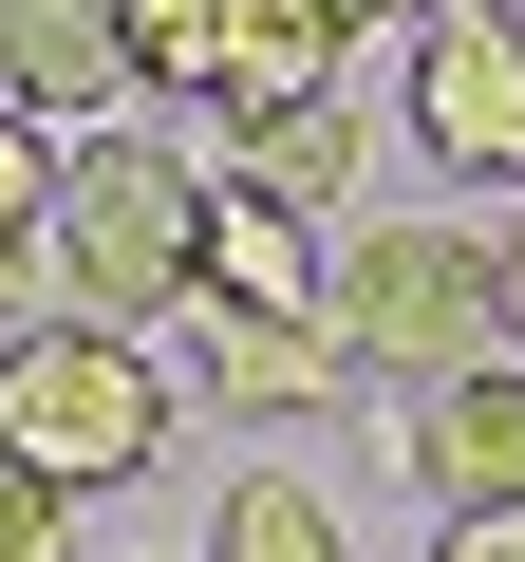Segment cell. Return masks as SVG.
Listing matches in <instances>:
<instances>
[{
    "mask_svg": "<svg viewBox=\"0 0 525 562\" xmlns=\"http://www.w3.org/2000/svg\"><path fill=\"white\" fill-rule=\"evenodd\" d=\"M188 225H206V169L169 132H94L76 188H57V301L94 338H150L169 301H206V281H188Z\"/></svg>",
    "mask_w": 525,
    "mask_h": 562,
    "instance_id": "cell-1",
    "label": "cell"
},
{
    "mask_svg": "<svg viewBox=\"0 0 525 562\" xmlns=\"http://www.w3.org/2000/svg\"><path fill=\"white\" fill-rule=\"evenodd\" d=\"M338 357L357 375H488L506 357V262L469 225H357L338 244Z\"/></svg>",
    "mask_w": 525,
    "mask_h": 562,
    "instance_id": "cell-2",
    "label": "cell"
},
{
    "mask_svg": "<svg viewBox=\"0 0 525 562\" xmlns=\"http://www.w3.org/2000/svg\"><path fill=\"white\" fill-rule=\"evenodd\" d=\"M0 450H38L57 487H132L169 450V357L150 338H94V319L0 338Z\"/></svg>",
    "mask_w": 525,
    "mask_h": 562,
    "instance_id": "cell-3",
    "label": "cell"
},
{
    "mask_svg": "<svg viewBox=\"0 0 525 562\" xmlns=\"http://www.w3.org/2000/svg\"><path fill=\"white\" fill-rule=\"evenodd\" d=\"M188 281H206V319H338V244H320L282 188H244V169H206Z\"/></svg>",
    "mask_w": 525,
    "mask_h": 562,
    "instance_id": "cell-4",
    "label": "cell"
},
{
    "mask_svg": "<svg viewBox=\"0 0 525 562\" xmlns=\"http://www.w3.org/2000/svg\"><path fill=\"white\" fill-rule=\"evenodd\" d=\"M413 150H432L450 188H525V38H506V20L413 38Z\"/></svg>",
    "mask_w": 525,
    "mask_h": 562,
    "instance_id": "cell-5",
    "label": "cell"
},
{
    "mask_svg": "<svg viewBox=\"0 0 525 562\" xmlns=\"http://www.w3.org/2000/svg\"><path fill=\"white\" fill-rule=\"evenodd\" d=\"M0 113H38L57 150H94L132 113V20L113 0H0Z\"/></svg>",
    "mask_w": 525,
    "mask_h": 562,
    "instance_id": "cell-6",
    "label": "cell"
},
{
    "mask_svg": "<svg viewBox=\"0 0 525 562\" xmlns=\"http://www.w3.org/2000/svg\"><path fill=\"white\" fill-rule=\"evenodd\" d=\"M394 469L432 487V525H488V506H525V357H488V375H432Z\"/></svg>",
    "mask_w": 525,
    "mask_h": 562,
    "instance_id": "cell-7",
    "label": "cell"
},
{
    "mask_svg": "<svg viewBox=\"0 0 525 562\" xmlns=\"http://www.w3.org/2000/svg\"><path fill=\"white\" fill-rule=\"evenodd\" d=\"M188 357H206V394H225V413H338V394H357L338 319H206Z\"/></svg>",
    "mask_w": 525,
    "mask_h": 562,
    "instance_id": "cell-8",
    "label": "cell"
},
{
    "mask_svg": "<svg viewBox=\"0 0 525 562\" xmlns=\"http://www.w3.org/2000/svg\"><path fill=\"white\" fill-rule=\"evenodd\" d=\"M57 188H76V150L38 132V113H0V319L38 338V301H57Z\"/></svg>",
    "mask_w": 525,
    "mask_h": 562,
    "instance_id": "cell-9",
    "label": "cell"
},
{
    "mask_svg": "<svg viewBox=\"0 0 525 562\" xmlns=\"http://www.w3.org/2000/svg\"><path fill=\"white\" fill-rule=\"evenodd\" d=\"M113 20H132V94H206V113H225L262 0H113Z\"/></svg>",
    "mask_w": 525,
    "mask_h": 562,
    "instance_id": "cell-10",
    "label": "cell"
},
{
    "mask_svg": "<svg viewBox=\"0 0 525 562\" xmlns=\"http://www.w3.org/2000/svg\"><path fill=\"white\" fill-rule=\"evenodd\" d=\"M206 562H357V543H338V506H320L301 469H244L225 525H206Z\"/></svg>",
    "mask_w": 525,
    "mask_h": 562,
    "instance_id": "cell-11",
    "label": "cell"
},
{
    "mask_svg": "<svg viewBox=\"0 0 525 562\" xmlns=\"http://www.w3.org/2000/svg\"><path fill=\"white\" fill-rule=\"evenodd\" d=\"M338 169H357V113H282V132H244V188H282L301 225L338 206Z\"/></svg>",
    "mask_w": 525,
    "mask_h": 562,
    "instance_id": "cell-12",
    "label": "cell"
},
{
    "mask_svg": "<svg viewBox=\"0 0 525 562\" xmlns=\"http://www.w3.org/2000/svg\"><path fill=\"white\" fill-rule=\"evenodd\" d=\"M0 562H76V487L38 450H0Z\"/></svg>",
    "mask_w": 525,
    "mask_h": 562,
    "instance_id": "cell-13",
    "label": "cell"
},
{
    "mask_svg": "<svg viewBox=\"0 0 525 562\" xmlns=\"http://www.w3.org/2000/svg\"><path fill=\"white\" fill-rule=\"evenodd\" d=\"M432 562H525V506H488V525H450Z\"/></svg>",
    "mask_w": 525,
    "mask_h": 562,
    "instance_id": "cell-14",
    "label": "cell"
},
{
    "mask_svg": "<svg viewBox=\"0 0 525 562\" xmlns=\"http://www.w3.org/2000/svg\"><path fill=\"white\" fill-rule=\"evenodd\" d=\"M376 20H413V38H450V20H488V0H376Z\"/></svg>",
    "mask_w": 525,
    "mask_h": 562,
    "instance_id": "cell-15",
    "label": "cell"
},
{
    "mask_svg": "<svg viewBox=\"0 0 525 562\" xmlns=\"http://www.w3.org/2000/svg\"><path fill=\"white\" fill-rule=\"evenodd\" d=\"M506 357H525V262H506Z\"/></svg>",
    "mask_w": 525,
    "mask_h": 562,
    "instance_id": "cell-16",
    "label": "cell"
},
{
    "mask_svg": "<svg viewBox=\"0 0 525 562\" xmlns=\"http://www.w3.org/2000/svg\"><path fill=\"white\" fill-rule=\"evenodd\" d=\"M338 20H376V0H338Z\"/></svg>",
    "mask_w": 525,
    "mask_h": 562,
    "instance_id": "cell-17",
    "label": "cell"
}]
</instances>
